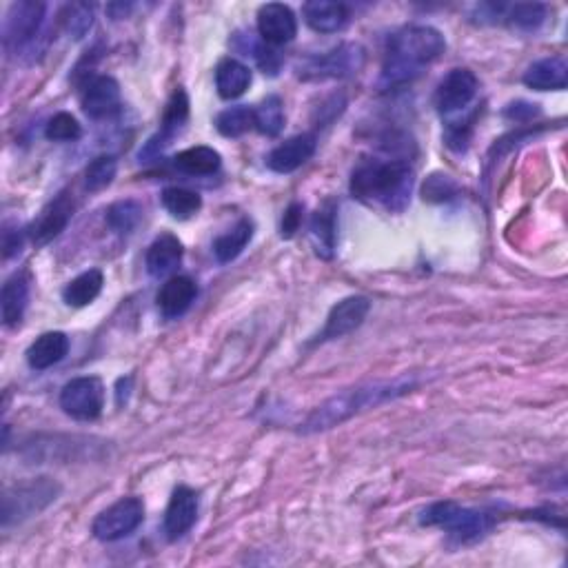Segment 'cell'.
Instances as JSON below:
<instances>
[{"label": "cell", "mask_w": 568, "mask_h": 568, "mask_svg": "<svg viewBox=\"0 0 568 568\" xmlns=\"http://www.w3.org/2000/svg\"><path fill=\"white\" fill-rule=\"evenodd\" d=\"M446 49L444 36L429 25H411L389 38L384 56L382 83L387 87L407 85L418 78L424 67L435 63Z\"/></svg>", "instance_id": "cell-1"}, {"label": "cell", "mask_w": 568, "mask_h": 568, "mask_svg": "<svg viewBox=\"0 0 568 568\" xmlns=\"http://www.w3.org/2000/svg\"><path fill=\"white\" fill-rule=\"evenodd\" d=\"M351 196L389 211H404L411 200L413 169L400 158L362 160L351 174Z\"/></svg>", "instance_id": "cell-2"}, {"label": "cell", "mask_w": 568, "mask_h": 568, "mask_svg": "<svg viewBox=\"0 0 568 568\" xmlns=\"http://www.w3.org/2000/svg\"><path fill=\"white\" fill-rule=\"evenodd\" d=\"M415 387H418L415 378L404 375V378H395L387 382H371V384H362V387L336 393L333 398L320 404V407L309 415L307 422L302 424L300 433L307 435V433H320V431L333 429V426L347 422L360 411L373 409V407H378V404L400 398V395L404 393H411Z\"/></svg>", "instance_id": "cell-3"}, {"label": "cell", "mask_w": 568, "mask_h": 568, "mask_svg": "<svg viewBox=\"0 0 568 568\" xmlns=\"http://www.w3.org/2000/svg\"><path fill=\"white\" fill-rule=\"evenodd\" d=\"M45 3L36 0H20L9 7L5 20V47L9 54L23 58L25 63H34L45 54Z\"/></svg>", "instance_id": "cell-4"}, {"label": "cell", "mask_w": 568, "mask_h": 568, "mask_svg": "<svg viewBox=\"0 0 568 568\" xmlns=\"http://www.w3.org/2000/svg\"><path fill=\"white\" fill-rule=\"evenodd\" d=\"M424 526H438V529L449 531L462 542L480 540L484 533L491 529V517L482 511L466 509L455 502H435L420 515Z\"/></svg>", "instance_id": "cell-5"}, {"label": "cell", "mask_w": 568, "mask_h": 568, "mask_svg": "<svg viewBox=\"0 0 568 568\" xmlns=\"http://www.w3.org/2000/svg\"><path fill=\"white\" fill-rule=\"evenodd\" d=\"M60 493V486L49 478L29 480L25 484H18L14 489L5 491L3 495V526H12L14 522H23L47 509L49 504L56 502Z\"/></svg>", "instance_id": "cell-6"}, {"label": "cell", "mask_w": 568, "mask_h": 568, "mask_svg": "<svg viewBox=\"0 0 568 568\" xmlns=\"http://www.w3.org/2000/svg\"><path fill=\"white\" fill-rule=\"evenodd\" d=\"M145 520V504L138 497H123L100 513L94 524H91V533L98 537L100 542H116L129 537Z\"/></svg>", "instance_id": "cell-7"}, {"label": "cell", "mask_w": 568, "mask_h": 568, "mask_svg": "<svg viewBox=\"0 0 568 568\" xmlns=\"http://www.w3.org/2000/svg\"><path fill=\"white\" fill-rule=\"evenodd\" d=\"M364 65V49L360 45H340L322 56H313L298 67V76L304 80L347 78L358 74Z\"/></svg>", "instance_id": "cell-8"}, {"label": "cell", "mask_w": 568, "mask_h": 568, "mask_svg": "<svg viewBox=\"0 0 568 568\" xmlns=\"http://www.w3.org/2000/svg\"><path fill=\"white\" fill-rule=\"evenodd\" d=\"M60 407L67 415L80 422H91L100 418L105 409V387L94 375L74 378L60 391Z\"/></svg>", "instance_id": "cell-9"}, {"label": "cell", "mask_w": 568, "mask_h": 568, "mask_svg": "<svg viewBox=\"0 0 568 568\" xmlns=\"http://www.w3.org/2000/svg\"><path fill=\"white\" fill-rule=\"evenodd\" d=\"M478 76L471 69H451L435 89V107L440 114H455L473 103L478 96Z\"/></svg>", "instance_id": "cell-10"}, {"label": "cell", "mask_w": 568, "mask_h": 568, "mask_svg": "<svg viewBox=\"0 0 568 568\" xmlns=\"http://www.w3.org/2000/svg\"><path fill=\"white\" fill-rule=\"evenodd\" d=\"M369 311H371V302L364 296H349L340 300L336 307L331 309L327 324H324V329L320 331L316 342H329L349 336V333L362 327V322L367 320Z\"/></svg>", "instance_id": "cell-11"}, {"label": "cell", "mask_w": 568, "mask_h": 568, "mask_svg": "<svg viewBox=\"0 0 568 568\" xmlns=\"http://www.w3.org/2000/svg\"><path fill=\"white\" fill-rule=\"evenodd\" d=\"M258 32L267 45H287L298 34V20L291 7L282 3H267L258 12Z\"/></svg>", "instance_id": "cell-12"}, {"label": "cell", "mask_w": 568, "mask_h": 568, "mask_svg": "<svg viewBox=\"0 0 568 568\" xmlns=\"http://www.w3.org/2000/svg\"><path fill=\"white\" fill-rule=\"evenodd\" d=\"M80 103L89 118H109L120 109V87L111 76H91L83 87Z\"/></svg>", "instance_id": "cell-13"}, {"label": "cell", "mask_w": 568, "mask_h": 568, "mask_svg": "<svg viewBox=\"0 0 568 568\" xmlns=\"http://www.w3.org/2000/svg\"><path fill=\"white\" fill-rule=\"evenodd\" d=\"M200 497L189 486H178L171 495L169 506L165 511V533L169 540H180L182 535L191 531V526L198 520Z\"/></svg>", "instance_id": "cell-14"}, {"label": "cell", "mask_w": 568, "mask_h": 568, "mask_svg": "<svg viewBox=\"0 0 568 568\" xmlns=\"http://www.w3.org/2000/svg\"><path fill=\"white\" fill-rule=\"evenodd\" d=\"M189 120V98L185 94V89H176L174 96L169 98V103L165 107V116H162V127L158 131L156 138H151L147 142L145 151H140V158H147V156H156L158 151L165 149L171 140H174L182 127L187 125Z\"/></svg>", "instance_id": "cell-15"}, {"label": "cell", "mask_w": 568, "mask_h": 568, "mask_svg": "<svg viewBox=\"0 0 568 568\" xmlns=\"http://www.w3.org/2000/svg\"><path fill=\"white\" fill-rule=\"evenodd\" d=\"M71 216H74V200H71L69 194H60L56 196L49 205L40 213L38 220L29 229L32 233V240L36 242L38 247L47 245L54 238H58L69 225Z\"/></svg>", "instance_id": "cell-16"}, {"label": "cell", "mask_w": 568, "mask_h": 568, "mask_svg": "<svg viewBox=\"0 0 568 568\" xmlns=\"http://www.w3.org/2000/svg\"><path fill=\"white\" fill-rule=\"evenodd\" d=\"M316 147L318 142L313 134L293 136L271 151L267 156V167L276 174H291L316 154Z\"/></svg>", "instance_id": "cell-17"}, {"label": "cell", "mask_w": 568, "mask_h": 568, "mask_svg": "<svg viewBox=\"0 0 568 568\" xmlns=\"http://www.w3.org/2000/svg\"><path fill=\"white\" fill-rule=\"evenodd\" d=\"M198 296L196 282L187 276H174L162 284L158 291V309L165 318H180Z\"/></svg>", "instance_id": "cell-18"}, {"label": "cell", "mask_w": 568, "mask_h": 568, "mask_svg": "<svg viewBox=\"0 0 568 568\" xmlns=\"http://www.w3.org/2000/svg\"><path fill=\"white\" fill-rule=\"evenodd\" d=\"M522 80L535 91H562L568 85V63L562 56L542 58L524 71Z\"/></svg>", "instance_id": "cell-19"}, {"label": "cell", "mask_w": 568, "mask_h": 568, "mask_svg": "<svg viewBox=\"0 0 568 568\" xmlns=\"http://www.w3.org/2000/svg\"><path fill=\"white\" fill-rule=\"evenodd\" d=\"M302 16L318 34H336L349 23L347 5L333 3V0H311L302 7Z\"/></svg>", "instance_id": "cell-20"}, {"label": "cell", "mask_w": 568, "mask_h": 568, "mask_svg": "<svg viewBox=\"0 0 568 568\" xmlns=\"http://www.w3.org/2000/svg\"><path fill=\"white\" fill-rule=\"evenodd\" d=\"M69 353V338L63 331H47L38 336L32 347L27 349V362L34 371H45L54 367L60 360H65Z\"/></svg>", "instance_id": "cell-21"}, {"label": "cell", "mask_w": 568, "mask_h": 568, "mask_svg": "<svg viewBox=\"0 0 568 568\" xmlns=\"http://www.w3.org/2000/svg\"><path fill=\"white\" fill-rule=\"evenodd\" d=\"M182 262V245L171 233H162L147 251V271L154 278H162L174 273Z\"/></svg>", "instance_id": "cell-22"}, {"label": "cell", "mask_w": 568, "mask_h": 568, "mask_svg": "<svg viewBox=\"0 0 568 568\" xmlns=\"http://www.w3.org/2000/svg\"><path fill=\"white\" fill-rule=\"evenodd\" d=\"M29 302V278L27 273H14L3 284V293H0V311H3L5 327H18L20 320L25 316Z\"/></svg>", "instance_id": "cell-23"}, {"label": "cell", "mask_w": 568, "mask_h": 568, "mask_svg": "<svg viewBox=\"0 0 568 568\" xmlns=\"http://www.w3.org/2000/svg\"><path fill=\"white\" fill-rule=\"evenodd\" d=\"M251 85V71L247 65H242L236 58L220 60L216 67V89L220 98L236 100L240 98Z\"/></svg>", "instance_id": "cell-24"}, {"label": "cell", "mask_w": 568, "mask_h": 568, "mask_svg": "<svg viewBox=\"0 0 568 568\" xmlns=\"http://www.w3.org/2000/svg\"><path fill=\"white\" fill-rule=\"evenodd\" d=\"M336 202H327L311 218V238L316 245V253L322 258H331L336 251Z\"/></svg>", "instance_id": "cell-25"}, {"label": "cell", "mask_w": 568, "mask_h": 568, "mask_svg": "<svg viewBox=\"0 0 568 568\" xmlns=\"http://www.w3.org/2000/svg\"><path fill=\"white\" fill-rule=\"evenodd\" d=\"M220 165L222 158L218 151L205 145L180 151V154L174 158V167L180 171V174L187 176H211L216 174Z\"/></svg>", "instance_id": "cell-26"}, {"label": "cell", "mask_w": 568, "mask_h": 568, "mask_svg": "<svg viewBox=\"0 0 568 568\" xmlns=\"http://www.w3.org/2000/svg\"><path fill=\"white\" fill-rule=\"evenodd\" d=\"M251 238H253V222L249 218H242L236 227L213 240V256H216V260L222 262V265H227V262L236 260L240 253L245 251Z\"/></svg>", "instance_id": "cell-27"}, {"label": "cell", "mask_w": 568, "mask_h": 568, "mask_svg": "<svg viewBox=\"0 0 568 568\" xmlns=\"http://www.w3.org/2000/svg\"><path fill=\"white\" fill-rule=\"evenodd\" d=\"M103 284H105L103 273L98 269H89L67 284L63 291V300L69 304V307H87V304H91L100 296Z\"/></svg>", "instance_id": "cell-28"}, {"label": "cell", "mask_w": 568, "mask_h": 568, "mask_svg": "<svg viewBox=\"0 0 568 568\" xmlns=\"http://www.w3.org/2000/svg\"><path fill=\"white\" fill-rule=\"evenodd\" d=\"M253 127L265 136H278L284 127V103L280 96H267L253 107Z\"/></svg>", "instance_id": "cell-29"}, {"label": "cell", "mask_w": 568, "mask_h": 568, "mask_svg": "<svg viewBox=\"0 0 568 568\" xmlns=\"http://www.w3.org/2000/svg\"><path fill=\"white\" fill-rule=\"evenodd\" d=\"M502 20L520 32H533L546 20V5L540 3H517L502 9Z\"/></svg>", "instance_id": "cell-30"}, {"label": "cell", "mask_w": 568, "mask_h": 568, "mask_svg": "<svg viewBox=\"0 0 568 568\" xmlns=\"http://www.w3.org/2000/svg\"><path fill=\"white\" fill-rule=\"evenodd\" d=\"M162 205L171 213V216L178 220H189L191 216H196L202 207V198L196 191L180 189V187H169L162 191Z\"/></svg>", "instance_id": "cell-31"}, {"label": "cell", "mask_w": 568, "mask_h": 568, "mask_svg": "<svg viewBox=\"0 0 568 568\" xmlns=\"http://www.w3.org/2000/svg\"><path fill=\"white\" fill-rule=\"evenodd\" d=\"M60 25H63L69 38L80 40L94 25V9L85 3H71L60 9Z\"/></svg>", "instance_id": "cell-32"}, {"label": "cell", "mask_w": 568, "mask_h": 568, "mask_svg": "<svg viewBox=\"0 0 568 568\" xmlns=\"http://www.w3.org/2000/svg\"><path fill=\"white\" fill-rule=\"evenodd\" d=\"M251 127H253V109L245 105L220 111L216 118V129L225 138H240L242 134H247Z\"/></svg>", "instance_id": "cell-33"}, {"label": "cell", "mask_w": 568, "mask_h": 568, "mask_svg": "<svg viewBox=\"0 0 568 568\" xmlns=\"http://www.w3.org/2000/svg\"><path fill=\"white\" fill-rule=\"evenodd\" d=\"M118 174V160L114 156H98L85 169V189L87 191H103Z\"/></svg>", "instance_id": "cell-34"}, {"label": "cell", "mask_w": 568, "mask_h": 568, "mask_svg": "<svg viewBox=\"0 0 568 568\" xmlns=\"http://www.w3.org/2000/svg\"><path fill=\"white\" fill-rule=\"evenodd\" d=\"M142 209L138 202L134 200H123L111 205L107 211V225L114 229L116 233H129L131 229H136V225L140 222Z\"/></svg>", "instance_id": "cell-35"}, {"label": "cell", "mask_w": 568, "mask_h": 568, "mask_svg": "<svg viewBox=\"0 0 568 568\" xmlns=\"http://www.w3.org/2000/svg\"><path fill=\"white\" fill-rule=\"evenodd\" d=\"M45 136L47 140H54V142H74L83 136V129H80L78 120L74 116L67 114V111H60V114H56L47 123Z\"/></svg>", "instance_id": "cell-36"}, {"label": "cell", "mask_w": 568, "mask_h": 568, "mask_svg": "<svg viewBox=\"0 0 568 568\" xmlns=\"http://www.w3.org/2000/svg\"><path fill=\"white\" fill-rule=\"evenodd\" d=\"M242 52H251L253 60H256L258 67L265 71V74L269 76H276L278 74V69H280V56L276 49H271L267 43L265 45H260V43H253V40L249 38L247 40V45L242 47Z\"/></svg>", "instance_id": "cell-37"}, {"label": "cell", "mask_w": 568, "mask_h": 568, "mask_svg": "<svg viewBox=\"0 0 568 568\" xmlns=\"http://www.w3.org/2000/svg\"><path fill=\"white\" fill-rule=\"evenodd\" d=\"M455 191V185L449 176H431L424 185V200H444Z\"/></svg>", "instance_id": "cell-38"}, {"label": "cell", "mask_w": 568, "mask_h": 568, "mask_svg": "<svg viewBox=\"0 0 568 568\" xmlns=\"http://www.w3.org/2000/svg\"><path fill=\"white\" fill-rule=\"evenodd\" d=\"M302 225V205H291L282 218V238H293Z\"/></svg>", "instance_id": "cell-39"}, {"label": "cell", "mask_w": 568, "mask_h": 568, "mask_svg": "<svg viewBox=\"0 0 568 568\" xmlns=\"http://www.w3.org/2000/svg\"><path fill=\"white\" fill-rule=\"evenodd\" d=\"M506 118H513L517 123H522V120H529L533 116H537V107L529 105V103H517V105H509V109L504 111Z\"/></svg>", "instance_id": "cell-40"}, {"label": "cell", "mask_w": 568, "mask_h": 568, "mask_svg": "<svg viewBox=\"0 0 568 568\" xmlns=\"http://www.w3.org/2000/svg\"><path fill=\"white\" fill-rule=\"evenodd\" d=\"M23 247V236L14 229H5L3 233V249H5V258H12L14 253L20 251Z\"/></svg>", "instance_id": "cell-41"}]
</instances>
